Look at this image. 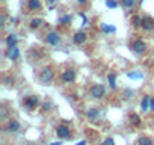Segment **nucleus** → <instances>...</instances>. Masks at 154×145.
Listing matches in <instances>:
<instances>
[{"instance_id":"f257e3e1","label":"nucleus","mask_w":154,"mask_h":145,"mask_svg":"<svg viewBox=\"0 0 154 145\" xmlns=\"http://www.w3.org/2000/svg\"><path fill=\"white\" fill-rule=\"evenodd\" d=\"M53 77H54V71H53L51 66H45V68H42L41 72H39V82L44 83V85H47L48 82H51Z\"/></svg>"},{"instance_id":"f03ea898","label":"nucleus","mask_w":154,"mask_h":145,"mask_svg":"<svg viewBox=\"0 0 154 145\" xmlns=\"http://www.w3.org/2000/svg\"><path fill=\"white\" fill-rule=\"evenodd\" d=\"M89 94H91L92 98H97V100H98V98H103L104 94H106V88H104L101 83H95V85H92Z\"/></svg>"},{"instance_id":"7ed1b4c3","label":"nucleus","mask_w":154,"mask_h":145,"mask_svg":"<svg viewBox=\"0 0 154 145\" xmlns=\"http://www.w3.org/2000/svg\"><path fill=\"white\" fill-rule=\"evenodd\" d=\"M130 48H131L133 53L142 54V53H145V50H146V44H145L142 39H134V41L130 44Z\"/></svg>"},{"instance_id":"20e7f679","label":"nucleus","mask_w":154,"mask_h":145,"mask_svg":"<svg viewBox=\"0 0 154 145\" xmlns=\"http://www.w3.org/2000/svg\"><path fill=\"white\" fill-rule=\"evenodd\" d=\"M23 103H24V107H26L27 110H33V109L38 107V104H39V98H38V95H29V97L24 98Z\"/></svg>"},{"instance_id":"39448f33","label":"nucleus","mask_w":154,"mask_h":145,"mask_svg":"<svg viewBox=\"0 0 154 145\" xmlns=\"http://www.w3.org/2000/svg\"><path fill=\"white\" fill-rule=\"evenodd\" d=\"M56 134H57L59 139H69V136H71V130H69L68 125L60 124V125L56 128Z\"/></svg>"},{"instance_id":"423d86ee","label":"nucleus","mask_w":154,"mask_h":145,"mask_svg":"<svg viewBox=\"0 0 154 145\" xmlns=\"http://www.w3.org/2000/svg\"><path fill=\"white\" fill-rule=\"evenodd\" d=\"M45 42L48 45H57L60 42V35L57 32H48L45 35Z\"/></svg>"},{"instance_id":"0eeeda50","label":"nucleus","mask_w":154,"mask_h":145,"mask_svg":"<svg viewBox=\"0 0 154 145\" xmlns=\"http://www.w3.org/2000/svg\"><path fill=\"white\" fill-rule=\"evenodd\" d=\"M60 79H62V82H65V83H71V82H74V79H75V71H74L72 68L65 69V71L62 72Z\"/></svg>"},{"instance_id":"6e6552de","label":"nucleus","mask_w":154,"mask_h":145,"mask_svg":"<svg viewBox=\"0 0 154 145\" xmlns=\"http://www.w3.org/2000/svg\"><path fill=\"white\" fill-rule=\"evenodd\" d=\"M140 27H142L143 30H146V32L154 30V20H152L149 15H145V17L142 18V24H140Z\"/></svg>"},{"instance_id":"1a4fd4ad","label":"nucleus","mask_w":154,"mask_h":145,"mask_svg":"<svg viewBox=\"0 0 154 145\" xmlns=\"http://www.w3.org/2000/svg\"><path fill=\"white\" fill-rule=\"evenodd\" d=\"M5 54H6L8 59H11V60H17V59L20 57V50H18L17 45H14V47H8V50H6Z\"/></svg>"},{"instance_id":"9d476101","label":"nucleus","mask_w":154,"mask_h":145,"mask_svg":"<svg viewBox=\"0 0 154 145\" xmlns=\"http://www.w3.org/2000/svg\"><path fill=\"white\" fill-rule=\"evenodd\" d=\"M72 41H74V44H77V45L83 44V42L86 41V32H83V30L75 32V33H74V36H72Z\"/></svg>"},{"instance_id":"9b49d317","label":"nucleus","mask_w":154,"mask_h":145,"mask_svg":"<svg viewBox=\"0 0 154 145\" xmlns=\"http://www.w3.org/2000/svg\"><path fill=\"white\" fill-rule=\"evenodd\" d=\"M6 128H8L11 133H17V131L20 130V122H18L17 119H9V121H8Z\"/></svg>"},{"instance_id":"f8f14e48","label":"nucleus","mask_w":154,"mask_h":145,"mask_svg":"<svg viewBox=\"0 0 154 145\" xmlns=\"http://www.w3.org/2000/svg\"><path fill=\"white\" fill-rule=\"evenodd\" d=\"M27 9L29 11H39L41 9V0H27Z\"/></svg>"},{"instance_id":"ddd939ff","label":"nucleus","mask_w":154,"mask_h":145,"mask_svg":"<svg viewBox=\"0 0 154 145\" xmlns=\"http://www.w3.org/2000/svg\"><path fill=\"white\" fill-rule=\"evenodd\" d=\"M86 116H88V119H91V121H95V119L100 116V110H98L97 107H91V109H88V112H86Z\"/></svg>"},{"instance_id":"4468645a","label":"nucleus","mask_w":154,"mask_h":145,"mask_svg":"<svg viewBox=\"0 0 154 145\" xmlns=\"http://www.w3.org/2000/svg\"><path fill=\"white\" fill-rule=\"evenodd\" d=\"M17 42H18V38H17L15 33H11V35L6 36V45L8 47H14V45H17Z\"/></svg>"},{"instance_id":"2eb2a0df","label":"nucleus","mask_w":154,"mask_h":145,"mask_svg":"<svg viewBox=\"0 0 154 145\" xmlns=\"http://www.w3.org/2000/svg\"><path fill=\"white\" fill-rule=\"evenodd\" d=\"M149 101H151L149 95H143V98H142V101H140V109H142V112L149 110Z\"/></svg>"},{"instance_id":"dca6fc26","label":"nucleus","mask_w":154,"mask_h":145,"mask_svg":"<svg viewBox=\"0 0 154 145\" xmlns=\"http://www.w3.org/2000/svg\"><path fill=\"white\" fill-rule=\"evenodd\" d=\"M128 121H130V124H133V125L139 127L142 119H140V116H139L137 113H130V116H128Z\"/></svg>"},{"instance_id":"f3484780","label":"nucleus","mask_w":154,"mask_h":145,"mask_svg":"<svg viewBox=\"0 0 154 145\" xmlns=\"http://www.w3.org/2000/svg\"><path fill=\"white\" fill-rule=\"evenodd\" d=\"M121 5H122L125 9H131V8L136 5V0H121Z\"/></svg>"},{"instance_id":"a211bd4d","label":"nucleus","mask_w":154,"mask_h":145,"mask_svg":"<svg viewBox=\"0 0 154 145\" xmlns=\"http://www.w3.org/2000/svg\"><path fill=\"white\" fill-rule=\"evenodd\" d=\"M100 27H101V30H103L104 33H115V32H116V29H115L113 26H107V24H104V23H103Z\"/></svg>"},{"instance_id":"6ab92c4d","label":"nucleus","mask_w":154,"mask_h":145,"mask_svg":"<svg viewBox=\"0 0 154 145\" xmlns=\"http://www.w3.org/2000/svg\"><path fill=\"white\" fill-rule=\"evenodd\" d=\"M107 80H109V85L112 89H116V76L115 74H109L107 76Z\"/></svg>"},{"instance_id":"aec40b11","label":"nucleus","mask_w":154,"mask_h":145,"mask_svg":"<svg viewBox=\"0 0 154 145\" xmlns=\"http://www.w3.org/2000/svg\"><path fill=\"white\" fill-rule=\"evenodd\" d=\"M42 23H44V21H42L41 18H33V20L30 21V27H32V29H38V27H41Z\"/></svg>"},{"instance_id":"412c9836","label":"nucleus","mask_w":154,"mask_h":145,"mask_svg":"<svg viewBox=\"0 0 154 145\" xmlns=\"http://www.w3.org/2000/svg\"><path fill=\"white\" fill-rule=\"evenodd\" d=\"M139 145H154V143H152V140L149 137L142 136V137H139Z\"/></svg>"},{"instance_id":"4be33fe9","label":"nucleus","mask_w":154,"mask_h":145,"mask_svg":"<svg viewBox=\"0 0 154 145\" xmlns=\"http://www.w3.org/2000/svg\"><path fill=\"white\" fill-rule=\"evenodd\" d=\"M69 23H71V17H69V15H62V17L59 18V24L66 26V24H69Z\"/></svg>"},{"instance_id":"5701e85b","label":"nucleus","mask_w":154,"mask_h":145,"mask_svg":"<svg viewBox=\"0 0 154 145\" xmlns=\"http://www.w3.org/2000/svg\"><path fill=\"white\" fill-rule=\"evenodd\" d=\"M127 77L128 79H142V74L139 71H131V72H128L127 74Z\"/></svg>"},{"instance_id":"b1692460","label":"nucleus","mask_w":154,"mask_h":145,"mask_svg":"<svg viewBox=\"0 0 154 145\" xmlns=\"http://www.w3.org/2000/svg\"><path fill=\"white\" fill-rule=\"evenodd\" d=\"M131 24H133L134 27H139V26L142 24V18H139L137 15H134V17H131Z\"/></svg>"},{"instance_id":"393cba45","label":"nucleus","mask_w":154,"mask_h":145,"mask_svg":"<svg viewBox=\"0 0 154 145\" xmlns=\"http://www.w3.org/2000/svg\"><path fill=\"white\" fill-rule=\"evenodd\" d=\"M106 6L110 8V9H115L116 8V2L115 0H106Z\"/></svg>"},{"instance_id":"a878e982","label":"nucleus","mask_w":154,"mask_h":145,"mask_svg":"<svg viewBox=\"0 0 154 145\" xmlns=\"http://www.w3.org/2000/svg\"><path fill=\"white\" fill-rule=\"evenodd\" d=\"M131 95H133V91H131V89H125V91H124V94H122L124 100H128Z\"/></svg>"},{"instance_id":"bb28decb","label":"nucleus","mask_w":154,"mask_h":145,"mask_svg":"<svg viewBox=\"0 0 154 145\" xmlns=\"http://www.w3.org/2000/svg\"><path fill=\"white\" fill-rule=\"evenodd\" d=\"M50 109H51V103H48V101H45V103L42 104V110H44V112H48Z\"/></svg>"},{"instance_id":"cd10ccee","label":"nucleus","mask_w":154,"mask_h":145,"mask_svg":"<svg viewBox=\"0 0 154 145\" xmlns=\"http://www.w3.org/2000/svg\"><path fill=\"white\" fill-rule=\"evenodd\" d=\"M101 145H115V142H113L112 137H107V139H104V142H103Z\"/></svg>"},{"instance_id":"c85d7f7f","label":"nucleus","mask_w":154,"mask_h":145,"mask_svg":"<svg viewBox=\"0 0 154 145\" xmlns=\"http://www.w3.org/2000/svg\"><path fill=\"white\" fill-rule=\"evenodd\" d=\"M47 2L50 3V8L53 9V8H54V3H56V0H47Z\"/></svg>"},{"instance_id":"c756f323","label":"nucleus","mask_w":154,"mask_h":145,"mask_svg":"<svg viewBox=\"0 0 154 145\" xmlns=\"http://www.w3.org/2000/svg\"><path fill=\"white\" fill-rule=\"evenodd\" d=\"M149 110H152V112H154V100H151V101H149Z\"/></svg>"},{"instance_id":"7c9ffc66","label":"nucleus","mask_w":154,"mask_h":145,"mask_svg":"<svg viewBox=\"0 0 154 145\" xmlns=\"http://www.w3.org/2000/svg\"><path fill=\"white\" fill-rule=\"evenodd\" d=\"M88 2V0H77V3H79V5H85Z\"/></svg>"},{"instance_id":"2f4dec72","label":"nucleus","mask_w":154,"mask_h":145,"mask_svg":"<svg viewBox=\"0 0 154 145\" xmlns=\"http://www.w3.org/2000/svg\"><path fill=\"white\" fill-rule=\"evenodd\" d=\"M50 145H63V143H62V142H51Z\"/></svg>"},{"instance_id":"473e14b6","label":"nucleus","mask_w":154,"mask_h":145,"mask_svg":"<svg viewBox=\"0 0 154 145\" xmlns=\"http://www.w3.org/2000/svg\"><path fill=\"white\" fill-rule=\"evenodd\" d=\"M77 145H86V140H80V142L77 143Z\"/></svg>"}]
</instances>
